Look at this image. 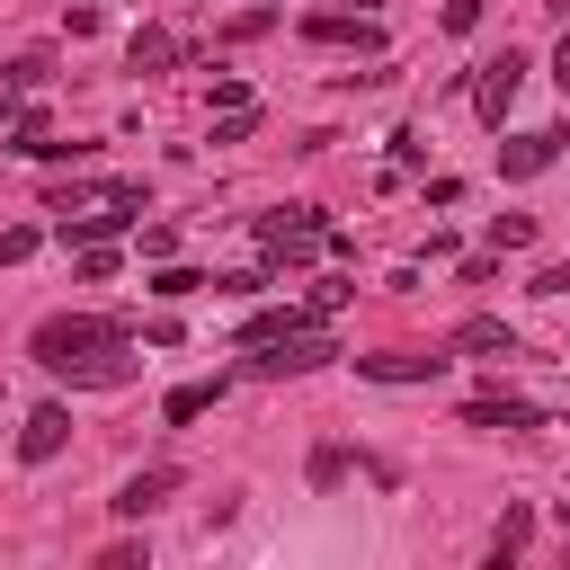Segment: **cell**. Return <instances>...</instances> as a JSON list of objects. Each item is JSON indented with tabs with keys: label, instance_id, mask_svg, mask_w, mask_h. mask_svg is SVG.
Returning <instances> with one entry per match:
<instances>
[{
	"label": "cell",
	"instance_id": "obj_1",
	"mask_svg": "<svg viewBox=\"0 0 570 570\" xmlns=\"http://www.w3.org/2000/svg\"><path fill=\"white\" fill-rule=\"evenodd\" d=\"M27 356H36L45 374L98 383V392L134 383V356H125V321H107V312H53V321H36Z\"/></svg>",
	"mask_w": 570,
	"mask_h": 570
},
{
	"label": "cell",
	"instance_id": "obj_2",
	"mask_svg": "<svg viewBox=\"0 0 570 570\" xmlns=\"http://www.w3.org/2000/svg\"><path fill=\"white\" fill-rule=\"evenodd\" d=\"M330 356H347L330 330H285V338H258V356H249V374H321Z\"/></svg>",
	"mask_w": 570,
	"mask_h": 570
},
{
	"label": "cell",
	"instance_id": "obj_3",
	"mask_svg": "<svg viewBox=\"0 0 570 570\" xmlns=\"http://www.w3.org/2000/svg\"><path fill=\"white\" fill-rule=\"evenodd\" d=\"M445 365H454L445 347H401V356H356V374H365V383H436Z\"/></svg>",
	"mask_w": 570,
	"mask_h": 570
},
{
	"label": "cell",
	"instance_id": "obj_4",
	"mask_svg": "<svg viewBox=\"0 0 570 570\" xmlns=\"http://www.w3.org/2000/svg\"><path fill=\"white\" fill-rule=\"evenodd\" d=\"M517 80H525V53H508V45H499V62H481V80H472V107H481V125H499V116H508Z\"/></svg>",
	"mask_w": 570,
	"mask_h": 570
},
{
	"label": "cell",
	"instance_id": "obj_5",
	"mask_svg": "<svg viewBox=\"0 0 570 570\" xmlns=\"http://www.w3.org/2000/svg\"><path fill=\"white\" fill-rule=\"evenodd\" d=\"M303 36H312V45H356V53H383V27H374L365 9H356V18H347V9H321V18H303Z\"/></svg>",
	"mask_w": 570,
	"mask_h": 570
},
{
	"label": "cell",
	"instance_id": "obj_6",
	"mask_svg": "<svg viewBox=\"0 0 570 570\" xmlns=\"http://www.w3.org/2000/svg\"><path fill=\"white\" fill-rule=\"evenodd\" d=\"M561 160V125H543V134H508V151H499V178H543Z\"/></svg>",
	"mask_w": 570,
	"mask_h": 570
},
{
	"label": "cell",
	"instance_id": "obj_7",
	"mask_svg": "<svg viewBox=\"0 0 570 570\" xmlns=\"http://www.w3.org/2000/svg\"><path fill=\"white\" fill-rule=\"evenodd\" d=\"M463 428H508V436H517V428H543V410L517 401V392H472V401H463Z\"/></svg>",
	"mask_w": 570,
	"mask_h": 570
},
{
	"label": "cell",
	"instance_id": "obj_8",
	"mask_svg": "<svg viewBox=\"0 0 570 570\" xmlns=\"http://www.w3.org/2000/svg\"><path fill=\"white\" fill-rule=\"evenodd\" d=\"M62 445H71V410H62V401L27 410V428H18V454H27V463H53Z\"/></svg>",
	"mask_w": 570,
	"mask_h": 570
},
{
	"label": "cell",
	"instance_id": "obj_9",
	"mask_svg": "<svg viewBox=\"0 0 570 570\" xmlns=\"http://www.w3.org/2000/svg\"><path fill=\"white\" fill-rule=\"evenodd\" d=\"M178 481H187L178 463H151V472H134V481H125V490H116L107 508H116V517H151V508H160V499H169Z\"/></svg>",
	"mask_w": 570,
	"mask_h": 570
},
{
	"label": "cell",
	"instance_id": "obj_10",
	"mask_svg": "<svg viewBox=\"0 0 570 570\" xmlns=\"http://www.w3.org/2000/svg\"><path fill=\"white\" fill-rule=\"evenodd\" d=\"M445 356H517V330H508V321H463V330L445 338Z\"/></svg>",
	"mask_w": 570,
	"mask_h": 570
},
{
	"label": "cell",
	"instance_id": "obj_11",
	"mask_svg": "<svg viewBox=\"0 0 570 570\" xmlns=\"http://www.w3.org/2000/svg\"><path fill=\"white\" fill-rule=\"evenodd\" d=\"M178 53H187V45H178L169 27H134V45H125V62H134V71H169Z\"/></svg>",
	"mask_w": 570,
	"mask_h": 570
},
{
	"label": "cell",
	"instance_id": "obj_12",
	"mask_svg": "<svg viewBox=\"0 0 570 570\" xmlns=\"http://www.w3.org/2000/svg\"><path fill=\"white\" fill-rule=\"evenodd\" d=\"M214 401H223V383H178V392L160 401V419H169V428H187V419H205Z\"/></svg>",
	"mask_w": 570,
	"mask_h": 570
},
{
	"label": "cell",
	"instance_id": "obj_13",
	"mask_svg": "<svg viewBox=\"0 0 570 570\" xmlns=\"http://www.w3.org/2000/svg\"><path fill=\"white\" fill-rule=\"evenodd\" d=\"M196 285H205V276H196V267H160V276H151V294H160V303H187V294H196Z\"/></svg>",
	"mask_w": 570,
	"mask_h": 570
},
{
	"label": "cell",
	"instance_id": "obj_14",
	"mask_svg": "<svg viewBox=\"0 0 570 570\" xmlns=\"http://www.w3.org/2000/svg\"><path fill=\"white\" fill-rule=\"evenodd\" d=\"M36 240H45L36 223H9V232H0V267H18V258H36Z\"/></svg>",
	"mask_w": 570,
	"mask_h": 570
},
{
	"label": "cell",
	"instance_id": "obj_15",
	"mask_svg": "<svg viewBox=\"0 0 570 570\" xmlns=\"http://www.w3.org/2000/svg\"><path fill=\"white\" fill-rule=\"evenodd\" d=\"M249 125H258V107L240 98V107H223V125H214V142H249Z\"/></svg>",
	"mask_w": 570,
	"mask_h": 570
},
{
	"label": "cell",
	"instance_id": "obj_16",
	"mask_svg": "<svg viewBox=\"0 0 570 570\" xmlns=\"http://www.w3.org/2000/svg\"><path fill=\"white\" fill-rule=\"evenodd\" d=\"M490 240H499V249H525V240H534V214H499V232H490Z\"/></svg>",
	"mask_w": 570,
	"mask_h": 570
},
{
	"label": "cell",
	"instance_id": "obj_17",
	"mask_svg": "<svg viewBox=\"0 0 570 570\" xmlns=\"http://www.w3.org/2000/svg\"><path fill=\"white\" fill-rule=\"evenodd\" d=\"M9 80H18V89H36V80H53V62H45V53H18V62H9Z\"/></svg>",
	"mask_w": 570,
	"mask_h": 570
},
{
	"label": "cell",
	"instance_id": "obj_18",
	"mask_svg": "<svg viewBox=\"0 0 570 570\" xmlns=\"http://www.w3.org/2000/svg\"><path fill=\"white\" fill-rule=\"evenodd\" d=\"M481 27V0H445V36H472Z\"/></svg>",
	"mask_w": 570,
	"mask_h": 570
},
{
	"label": "cell",
	"instance_id": "obj_19",
	"mask_svg": "<svg viewBox=\"0 0 570 570\" xmlns=\"http://www.w3.org/2000/svg\"><path fill=\"white\" fill-rule=\"evenodd\" d=\"M552 80H570V27H561V53H552Z\"/></svg>",
	"mask_w": 570,
	"mask_h": 570
},
{
	"label": "cell",
	"instance_id": "obj_20",
	"mask_svg": "<svg viewBox=\"0 0 570 570\" xmlns=\"http://www.w3.org/2000/svg\"><path fill=\"white\" fill-rule=\"evenodd\" d=\"M552 9H570V0H552Z\"/></svg>",
	"mask_w": 570,
	"mask_h": 570
},
{
	"label": "cell",
	"instance_id": "obj_21",
	"mask_svg": "<svg viewBox=\"0 0 570 570\" xmlns=\"http://www.w3.org/2000/svg\"><path fill=\"white\" fill-rule=\"evenodd\" d=\"M561 142H570V134H561Z\"/></svg>",
	"mask_w": 570,
	"mask_h": 570
},
{
	"label": "cell",
	"instance_id": "obj_22",
	"mask_svg": "<svg viewBox=\"0 0 570 570\" xmlns=\"http://www.w3.org/2000/svg\"><path fill=\"white\" fill-rule=\"evenodd\" d=\"M561 89H570V80H561Z\"/></svg>",
	"mask_w": 570,
	"mask_h": 570
}]
</instances>
